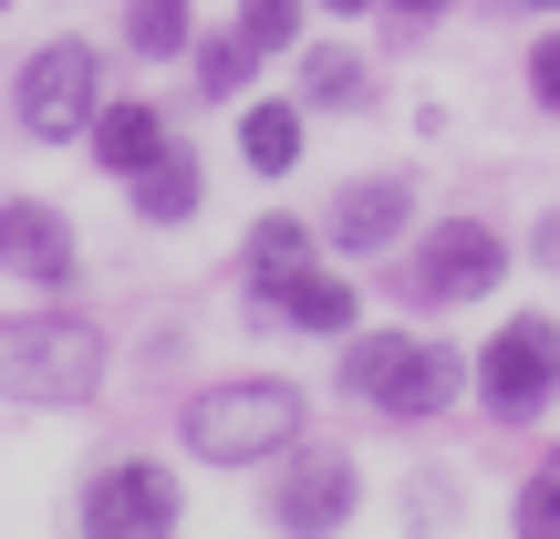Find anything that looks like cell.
<instances>
[{
    "label": "cell",
    "mask_w": 560,
    "mask_h": 539,
    "mask_svg": "<svg viewBox=\"0 0 560 539\" xmlns=\"http://www.w3.org/2000/svg\"><path fill=\"white\" fill-rule=\"evenodd\" d=\"M467 395L488 425H540L560 405V321L550 312H509L499 332L467 353Z\"/></svg>",
    "instance_id": "obj_4"
},
{
    "label": "cell",
    "mask_w": 560,
    "mask_h": 539,
    "mask_svg": "<svg viewBox=\"0 0 560 539\" xmlns=\"http://www.w3.org/2000/svg\"><path fill=\"white\" fill-rule=\"evenodd\" d=\"M187 73H198L208 104H240L249 73H260V42H249V32H198V42H187Z\"/></svg>",
    "instance_id": "obj_18"
},
{
    "label": "cell",
    "mask_w": 560,
    "mask_h": 539,
    "mask_svg": "<svg viewBox=\"0 0 560 539\" xmlns=\"http://www.w3.org/2000/svg\"><path fill=\"white\" fill-rule=\"evenodd\" d=\"M363 508V467L342 457V446H312L301 436L291 457H280V478H270V529H301V539H322V529H342Z\"/></svg>",
    "instance_id": "obj_9"
},
{
    "label": "cell",
    "mask_w": 560,
    "mask_h": 539,
    "mask_svg": "<svg viewBox=\"0 0 560 539\" xmlns=\"http://www.w3.org/2000/svg\"><path fill=\"white\" fill-rule=\"evenodd\" d=\"M94 104H104V52L83 32H52L32 62H21V83H11V125L32 145H83Z\"/></svg>",
    "instance_id": "obj_6"
},
{
    "label": "cell",
    "mask_w": 560,
    "mask_h": 539,
    "mask_svg": "<svg viewBox=\"0 0 560 539\" xmlns=\"http://www.w3.org/2000/svg\"><path fill=\"white\" fill-rule=\"evenodd\" d=\"M363 321V280H332V270H291V291H280V332H312V342H342Z\"/></svg>",
    "instance_id": "obj_14"
},
{
    "label": "cell",
    "mask_w": 560,
    "mask_h": 539,
    "mask_svg": "<svg viewBox=\"0 0 560 539\" xmlns=\"http://www.w3.org/2000/svg\"><path fill=\"white\" fill-rule=\"evenodd\" d=\"M198 198H208V166H198V145H177V136L125 177V208H136L145 229H187V219H198Z\"/></svg>",
    "instance_id": "obj_12"
},
{
    "label": "cell",
    "mask_w": 560,
    "mask_h": 539,
    "mask_svg": "<svg viewBox=\"0 0 560 539\" xmlns=\"http://www.w3.org/2000/svg\"><path fill=\"white\" fill-rule=\"evenodd\" d=\"M332 384L353 405H374L384 425H436L446 405L467 395V353H457V342H425V332H363V321H353Z\"/></svg>",
    "instance_id": "obj_2"
},
{
    "label": "cell",
    "mask_w": 560,
    "mask_h": 539,
    "mask_svg": "<svg viewBox=\"0 0 560 539\" xmlns=\"http://www.w3.org/2000/svg\"><path fill=\"white\" fill-rule=\"evenodd\" d=\"M509 529H529V539H560V446H550V457L520 478V499H509Z\"/></svg>",
    "instance_id": "obj_19"
},
{
    "label": "cell",
    "mask_w": 560,
    "mask_h": 539,
    "mask_svg": "<svg viewBox=\"0 0 560 539\" xmlns=\"http://www.w3.org/2000/svg\"><path fill=\"white\" fill-rule=\"evenodd\" d=\"M301 115H374V62L342 42H312L301 52Z\"/></svg>",
    "instance_id": "obj_16"
},
{
    "label": "cell",
    "mask_w": 560,
    "mask_h": 539,
    "mask_svg": "<svg viewBox=\"0 0 560 539\" xmlns=\"http://www.w3.org/2000/svg\"><path fill=\"white\" fill-rule=\"evenodd\" d=\"M0 11H11V0H0Z\"/></svg>",
    "instance_id": "obj_25"
},
{
    "label": "cell",
    "mask_w": 560,
    "mask_h": 539,
    "mask_svg": "<svg viewBox=\"0 0 560 539\" xmlns=\"http://www.w3.org/2000/svg\"><path fill=\"white\" fill-rule=\"evenodd\" d=\"M509 280V239L488 219H436L416 229V249H405L395 270H384V291L405 301V312H457V301H488Z\"/></svg>",
    "instance_id": "obj_5"
},
{
    "label": "cell",
    "mask_w": 560,
    "mask_h": 539,
    "mask_svg": "<svg viewBox=\"0 0 560 539\" xmlns=\"http://www.w3.org/2000/svg\"><path fill=\"white\" fill-rule=\"evenodd\" d=\"M301 136H312V125H301V94H249L240 104V166L249 177H291Z\"/></svg>",
    "instance_id": "obj_15"
},
{
    "label": "cell",
    "mask_w": 560,
    "mask_h": 539,
    "mask_svg": "<svg viewBox=\"0 0 560 539\" xmlns=\"http://www.w3.org/2000/svg\"><path fill=\"white\" fill-rule=\"evenodd\" d=\"M529 94H540V115H560V32L529 42Z\"/></svg>",
    "instance_id": "obj_21"
},
{
    "label": "cell",
    "mask_w": 560,
    "mask_h": 539,
    "mask_svg": "<svg viewBox=\"0 0 560 539\" xmlns=\"http://www.w3.org/2000/svg\"><path fill=\"white\" fill-rule=\"evenodd\" d=\"M73 519L94 539H166L187 519V488H177L166 457H104L94 478L73 488Z\"/></svg>",
    "instance_id": "obj_7"
},
{
    "label": "cell",
    "mask_w": 560,
    "mask_h": 539,
    "mask_svg": "<svg viewBox=\"0 0 560 539\" xmlns=\"http://www.w3.org/2000/svg\"><path fill=\"white\" fill-rule=\"evenodd\" d=\"M301 11H312V0H240V32L260 42V62L270 52H301Z\"/></svg>",
    "instance_id": "obj_20"
},
{
    "label": "cell",
    "mask_w": 560,
    "mask_h": 539,
    "mask_svg": "<svg viewBox=\"0 0 560 539\" xmlns=\"http://www.w3.org/2000/svg\"><path fill=\"white\" fill-rule=\"evenodd\" d=\"M405 229H416V177H342L332 208H322V249H342V260H384V249H405Z\"/></svg>",
    "instance_id": "obj_10"
},
{
    "label": "cell",
    "mask_w": 560,
    "mask_h": 539,
    "mask_svg": "<svg viewBox=\"0 0 560 539\" xmlns=\"http://www.w3.org/2000/svg\"><path fill=\"white\" fill-rule=\"evenodd\" d=\"M0 280H21V291H42V301L83 280V239H73V219H62L52 198L0 187Z\"/></svg>",
    "instance_id": "obj_8"
},
{
    "label": "cell",
    "mask_w": 560,
    "mask_h": 539,
    "mask_svg": "<svg viewBox=\"0 0 560 539\" xmlns=\"http://www.w3.org/2000/svg\"><path fill=\"white\" fill-rule=\"evenodd\" d=\"M529 11H560V0H529Z\"/></svg>",
    "instance_id": "obj_24"
},
{
    "label": "cell",
    "mask_w": 560,
    "mask_h": 539,
    "mask_svg": "<svg viewBox=\"0 0 560 539\" xmlns=\"http://www.w3.org/2000/svg\"><path fill=\"white\" fill-rule=\"evenodd\" d=\"M374 11H384V21H395V42H416V32H425V21H446V11H457V0H374Z\"/></svg>",
    "instance_id": "obj_22"
},
{
    "label": "cell",
    "mask_w": 560,
    "mask_h": 539,
    "mask_svg": "<svg viewBox=\"0 0 560 539\" xmlns=\"http://www.w3.org/2000/svg\"><path fill=\"white\" fill-rule=\"evenodd\" d=\"M177 136V125H166V104H145V94H125V104H94V125H83V156L104 166V177H136L145 156H156V145Z\"/></svg>",
    "instance_id": "obj_13"
},
{
    "label": "cell",
    "mask_w": 560,
    "mask_h": 539,
    "mask_svg": "<svg viewBox=\"0 0 560 539\" xmlns=\"http://www.w3.org/2000/svg\"><path fill=\"white\" fill-rule=\"evenodd\" d=\"M104 332L83 312H0V405H32V415H73L104 395Z\"/></svg>",
    "instance_id": "obj_1"
},
{
    "label": "cell",
    "mask_w": 560,
    "mask_h": 539,
    "mask_svg": "<svg viewBox=\"0 0 560 539\" xmlns=\"http://www.w3.org/2000/svg\"><path fill=\"white\" fill-rule=\"evenodd\" d=\"M177 436H187L198 467H270V457H291V446L312 436V395L280 384V374H229V384H208V395H187Z\"/></svg>",
    "instance_id": "obj_3"
},
{
    "label": "cell",
    "mask_w": 560,
    "mask_h": 539,
    "mask_svg": "<svg viewBox=\"0 0 560 539\" xmlns=\"http://www.w3.org/2000/svg\"><path fill=\"white\" fill-rule=\"evenodd\" d=\"M322 11H332V21H363V11H374V0H322Z\"/></svg>",
    "instance_id": "obj_23"
},
{
    "label": "cell",
    "mask_w": 560,
    "mask_h": 539,
    "mask_svg": "<svg viewBox=\"0 0 560 539\" xmlns=\"http://www.w3.org/2000/svg\"><path fill=\"white\" fill-rule=\"evenodd\" d=\"M198 42V0H125V52L136 62H187Z\"/></svg>",
    "instance_id": "obj_17"
},
{
    "label": "cell",
    "mask_w": 560,
    "mask_h": 539,
    "mask_svg": "<svg viewBox=\"0 0 560 539\" xmlns=\"http://www.w3.org/2000/svg\"><path fill=\"white\" fill-rule=\"evenodd\" d=\"M322 260V229H301L291 208H270V219H249V239H240V301H249V321H280V291H291V270H312Z\"/></svg>",
    "instance_id": "obj_11"
}]
</instances>
